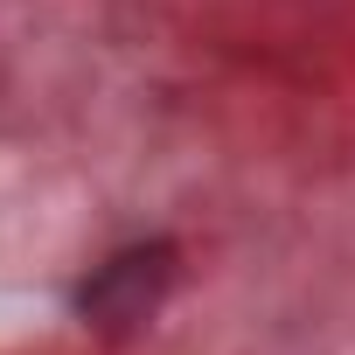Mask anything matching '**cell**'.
<instances>
[{"label": "cell", "instance_id": "1", "mask_svg": "<svg viewBox=\"0 0 355 355\" xmlns=\"http://www.w3.org/2000/svg\"><path fill=\"white\" fill-rule=\"evenodd\" d=\"M167 286H174V244H160V237L153 244H125V251H112L84 279L77 313L98 334H132V327L153 320V306L167 300Z\"/></svg>", "mask_w": 355, "mask_h": 355}]
</instances>
